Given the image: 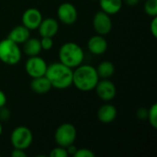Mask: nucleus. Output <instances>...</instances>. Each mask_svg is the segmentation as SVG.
Instances as JSON below:
<instances>
[{
	"label": "nucleus",
	"instance_id": "nucleus-21",
	"mask_svg": "<svg viewBox=\"0 0 157 157\" xmlns=\"http://www.w3.org/2000/svg\"><path fill=\"white\" fill-rule=\"evenodd\" d=\"M147 120L150 123V125L154 128H157V104H153L150 109H148V115H147Z\"/></svg>",
	"mask_w": 157,
	"mask_h": 157
},
{
	"label": "nucleus",
	"instance_id": "nucleus-22",
	"mask_svg": "<svg viewBox=\"0 0 157 157\" xmlns=\"http://www.w3.org/2000/svg\"><path fill=\"white\" fill-rule=\"evenodd\" d=\"M68 153L64 147L57 145V147L53 148L51 153H50V157H67Z\"/></svg>",
	"mask_w": 157,
	"mask_h": 157
},
{
	"label": "nucleus",
	"instance_id": "nucleus-5",
	"mask_svg": "<svg viewBox=\"0 0 157 157\" xmlns=\"http://www.w3.org/2000/svg\"><path fill=\"white\" fill-rule=\"evenodd\" d=\"M33 141V134L29 128L26 126L16 127L10 135V143L16 149L26 150L28 149Z\"/></svg>",
	"mask_w": 157,
	"mask_h": 157
},
{
	"label": "nucleus",
	"instance_id": "nucleus-19",
	"mask_svg": "<svg viewBox=\"0 0 157 157\" xmlns=\"http://www.w3.org/2000/svg\"><path fill=\"white\" fill-rule=\"evenodd\" d=\"M98 75L101 79H109L115 72V65L110 61L101 62L96 68Z\"/></svg>",
	"mask_w": 157,
	"mask_h": 157
},
{
	"label": "nucleus",
	"instance_id": "nucleus-6",
	"mask_svg": "<svg viewBox=\"0 0 157 157\" xmlns=\"http://www.w3.org/2000/svg\"><path fill=\"white\" fill-rule=\"evenodd\" d=\"M76 135V128L73 124L63 123L58 126L54 132V141L57 145L65 148L68 145L75 144Z\"/></svg>",
	"mask_w": 157,
	"mask_h": 157
},
{
	"label": "nucleus",
	"instance_id": "nucleus-26",
	"mask_svg": "<svg viewBox=\"0 0 157 157\" xmlns=\"http://www.w3.org/2000/svg\"><path fill=\"white\" fill-rule=\"evenodd\" d=\"M137 117L139 120L141 121H145L147 120V115H148V109H145V108H141L137 110V113H136Z\"/></svg>",
	"mask_w": 157,
	"mask_h": 157
},
{
	"label": "nucleus",
	"instance_id": "nucleus-15",
	"mask_svg": "<svg viewBox=\"0 0 157 157\" xmlns=\"http://www.w3.org/2000/svg\"><path fill=\"white\" fill-rule=\"evenodd\" d=\"M30 37V30L23 25L13 28L8 33L7 38L17 44H23Z\"/></svg>",
	"mask_w": 157,
	"mask_h": 157
},
{
	"label": "nucleus",
	"instance_id": "nucleus-27",
	"mask_svg": "<svg viewBox=\"0 0 157 157\" xmlns=\"http://www.w3.org/2000/svg\"><path fill=\"white\" fill-rule=\"evenodd\" d=\"M150 30H151V33L153 34V36L155 38L157 37V17H153V20L151 21V24H150Z\"/></svg>",
	"mask_w": 157,
	"mask_h": 157
},
{
	"label": "nucleus",
	"instance_id": "nucleus-16",
	"mask_svg": "<svg viewBox=\"0 0 157 157\" xmlns=\"http://www.w3.org/2000/svg\"><path fill=\"white\" fill-rule=\"evenodd\" d=\"M29 86H30V89L34 93L39 94V95L47 94L52 88L50 81L47 79V77L45 75L40 76V77L31 78Z\"/></svg>",
	"mask_w": 157,
	"mask_h": 157
},
{
	"label": "nucleus",
	"instance_id": "nucleus-7",
	"mask_svg": "<svg viewBox=\"0 0 157 157\" xmlns=\"http://www.w3.org/2000/svg\"><path fill=\"white\" fill-rule=\"evenodd\" d=\"M47 66L48 65H47L45 60L39 55L29 57V59L25 63L26 73L31 78L45 75Z\"/></svg>",
	"mask_w": 157,
	"mask_h": 157
},
{
	"label": "nucleus",
	"instance_id": "nucleus-2",
	"mask_svg": "<svg viewBox=\"0 0 157 157\" xmlns=\"http://www.w3.org/2000/svg\"><path fill=\"white\" fill-rule=\"evenodd\" d=\"M99 77L94 66L89 64H80L73 70V85L80 91L88 92L93 90Z\"/></svg>",
	"mask_w": 157,
	"mask_h": 157
},
{
	"label": "nucleus",
	"instance_id": "nucleus-12",
	"mask_svg": "<svg viewBox=\"0 0 157 157\" xmlns=\"http://www.w3.org/2000/svg\"><path fill=\"white\" fill-rule=\"evenodd\" d=\"M40 37L53 38L59 30V23L53 17L42 18L39 28L37 29Z\"/></svg>",
	"mask_w": 157,
	"mask_h": 157
},
{
	"label": "nucleus",
	"instance_id": "nucleus-24",
	"mask_svg": "<svg viewBox=\"0 0 157 157\" xmlns=\"http://www.w3.org/2000/svg\"><path fill=\"white\" fill-rule=\"evenodd\" d=\"M74 157H95V154L92 150L87 148H77Z\"/></svg>",
	"mask_w": 157,
	"mask_h": 157
},
{
	"label": "nucleus",
	"instance_id": "nucleus-30",
	"mask_svg": "<svg viewBox=\"0 0 157 157\" xmlns=\"http://www.w3.org/2000/svg\"><path fill=\"white\" fill-rule=\"evenodd\" d=\"M6 94L0 89V108L6 106Z\"/></svg>",
	"mask_w": 157,
	"mask_h": 157
},
{
	"label": "nucleus",
	"instance_id": "nucleus-32",
	"mask_svg": "<svg viewBox=\"0 0 157 157\" xmlns=\"http://www.w3.org/2000/svg\"><path fill=\"white\" fill-rule=\"evenodd\" d=\"M3 132V128H2V124H1V121H0V136Z\"/></svg>",
	"mask_w": 157,
	"mask_h": 157
},
{
	"label": "nucleus",
	"instance_id": "nucleus-3",
	"mask_svg": "<svg viewBox=\"0 0 157 157\" xmlns=\"http://www.w3.org/2000/svg\"><path fill=\"white\" fill-rule=\"evenodd\" d=\"M58 57L60 63L74 69L78 65L82 64L85 58V54L80 45L75 42L69 41L63 43L60 47Z\"/></svg>",
	"mask_w": 157,
	"mask_h": 157
},
{
	"label": "nucleus",
	"instance_id": "nucleus-14",
	"mask_svg": "<svg viewBox=\"0 0 157 157\" xmlns=\"http://www.w3.org/2000/svg\"><path fill=\"white\" fill-rule=\"evenodd\" d=\"M117 114L118 111L116 107L111 104L106 103L98 109L97 116L100 122L109 124L115 121V119L117 118Z\"/></svg>",
	"mask_w": 157,
	"mask_h": 157
},
{
	"label": "nucleus",
	"instance_id": "nucleus-18",
	"mask_svg": "<svg viewBox=\"0 0 157 157\" xmlns=\"http://www.w3.org/2000/svg\"><path fill=\"white\" fill-rule=\"evenodd\" d=\"M122 0H99L101 10L109 16L119 13L122 7Z\"/></svg>",
	"mask_w": 157,
	"mask_h": 157
},
{
	"label": "nucleus",
	"instance_id": "nucleus-17",
	"mask_svg": "<svg viewBox=\"0 0 157 157\" xmlns=\"http://www.w3.org/2000/svg\"><path fill=\"white\" fill-rule=\"evenodd\" d=\"M41 51H42V49L40 46V41L37 38H30L29 37L23 43V52L29 57L39 55Z\"/></svg>",
	"mask_w": 157,
	"mask_h": 157
},
{
	"label": "nucleus",
	"instance_id": "nucleus-23",
	"mask_svg": "<svg viewBox=\"0 0 157 157\" xmlns=\"http://www.w3.org/2000/svg\"><path fill=\"white\" fill-rule=\"evenodd\" d=\"M41 49L44 51H50L53 47V40L50 37H41L40 40Z\"/></svg>",
	"mask_w": 157,
	"mask_h": 157
},
{
	"label": "nucleus",
	"instance_id": "nucleus-31",
	"mask_svg": "<svg viewBox=\"0 0 157 157\" xmlns=\"http://www.w3.org/2000/svg\"><path fill=\"white\" fill-rule=\"evenodd\" d=\"M125 4L130 6H137L140 2V0H124Z\"/></svg>",
	"mask_w": 157,
	"mask_h": 157
},
{
	"label": "nucleus",
	"instance_id": "nucleus-11",
	"mask_svg": "<svg viewBox=\"0 0 157 157\" xmlns=\"http://www.w3.org/2000/svg\"><path fill=\"white\" fill-rule=\"evenodd\" d=\"M42 18V14L38 8L29 7L23 12L21 17V22L22 25L29 30H34L39 28Z\"/></svg>",
	"mask_w": 157,
	"mask_h": 157
},
{
	"label": "nucleus",
	"instance_id": "nucleus-28",
	"mask_svg": "<svg viewBox=\"0 0 157 157\" xmlns=\"http://www.w3.org/2000/svg\"><path fill=\"white\" fill-rule=\"evenodd\" d=\"M11 156L12 157H26L27 156V154L25 153L24 150H21V149H16L14 148V150L12 151L11 153Z\"/></svg>",
	"mask_w": 157,
	"mask_h": 157
},
{
	"label": "nucleus",
	"instance_id": "nucleus-13",
	"mask_svg": "<svg viewBox=\"0 0 157 157\" xmlns=\"http://www.w3.org/2000/svg\"><path fill=\"white\" fill-rule=\"evenodd\" d=\"M87 49L94 55H102L108 50V42L104 36L97 34L88 40Z\"/></svg>",
	"mask_w": 157,
	"mask_h": 157
},
{
	"label": "nucleus",
	"instance_id": "nucleus-1",
	"mask_svg": "<svg viewBox=\"0 0 157 157\" xmlns=\"http://www.w3.org/2000/svg\"><path fill=\"white\" fill-rule=\"evenodd\" d=\"M45 76L56 89H66L73 85V69L60 62L48 65Z\"/></svg>",
	"mask_w": 157,
	"mask_h": 157
},
{
	"label": "nucleus",
	"instance_id": "nucleus-20",
	"mask_svg": "<svg viewBox=\"0 0 157 157\" xmlns=\"http://www.w3.org/2000/svg\"><path fill=\"white\" fill-rule=\"evenodd\" d=\"M144 11L149 17L157 16V0H145Z\"/></svg>",
	"mask_w": 157,
	"mask_h": 157
},
{
	"label": "nucleus",
	"instance_id": "nucleus-4",
	"mask_svg": "<svg viewBox=\"0 0 157 157\" xmlns=\"http://www.w3.org/2000/svg\"><path fill=\"white\" fill-rule=\"evenodd\" d=\"M22 57V52L18 44L8 38L0 40V61L7 65L17 64Z\"/></svg>",
	"mask_w": 157,
	"mask_h": 157
},
{
	"label": "nucleus",
	"instance_id": "nucleus-29",
	"mask_svg": "<svg viewBox=\"0 0 157 157\" xmlns=\"http://www.w3.org/2000/svg\"><path fill=\"white\" fill-rule=\"evenodd\" d=\"M65 149H66V151L68 153V155H73L74 156V155L75 154V152L77 150V147L75 145V144H72L68 145L67 147H65Z\"/></svg>",
	"mask_w": 157,
	"mask_h": 157
},
{
	"label": "nucleus",
	"instance_id": "nucleus-10",
	"mask_svg": "<svg viewBox=\"0 0 157 157\" xmlns=\"http://www.w3.org/2000/svg\"><path fill=\"white\" fill-rule=\"evenodd\" d=\"M94 89L96 90L98 97L106 102L111 101L117 94V88L114 83L109 79H102L98 81Z\"/></svg>",
	"mask_w": 157,
	"mask_h": 157
},
{
	"label": "nucleus",
	"instance_id": "nucleus-9",
	"mask_svg": "<svg viewBox=\"0 0 157 157\" xmlns=\"http://www.w3.org/2000/svg\"><path fill=\"white\" fill-rule=\"evenodd\" d=\"M77 16V9L72 3L64 2L58 6V19L64 25H73L76 21Z\"/></svg>",
	"mask_w": 157,
	"mask_h": 157
},
{
	"label": "nucleus",
	"instance_id": "nucleus-8",
	"mask_svg": "<svg viewBox=\"0 0 157 157\" xmlns=\"http://www.w3.org/2000/svg\"><path fill=\"white\" fill-rule=\"evenodd\" d=\"M93 28L98 35H108L112 29V20L107 13L98 11L93 17Z\"/></svg>",
	"mask_w": 157,
	"mask_h": 157
},
{
	"label": "nucleus",
	"instance_id": "nucleus-25",
	"mask_svg": "<svg viewBox=\"0 0 157 157\" xmlns=\"http://www.w3.org/2000/svg\"><path fill=\"white\" fill-rule=\"evenodd\" d=\"M10 116L11 112L6 106L0 108V121H7Z\"/></svg>",
	"mask_w": 157,
	"mask_h": 157
}]
</instances>
